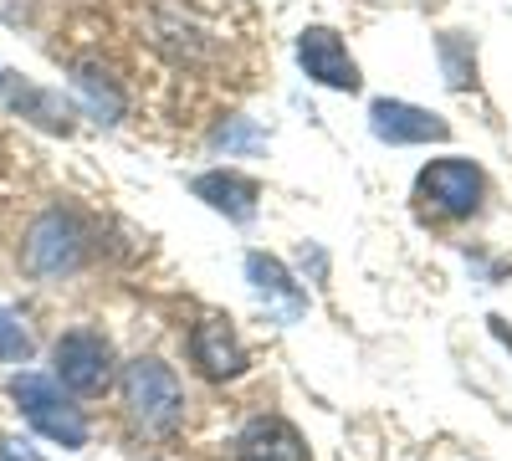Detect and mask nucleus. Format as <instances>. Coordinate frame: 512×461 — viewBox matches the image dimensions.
I'll return each instance as SVG.
<instances>
[{
  "instance_id": "f257e3e1",
  "label": "nucleus",
  "mask_w": 512,
  "mask_h": 461,
  "mask_svg": "<svg viewBox=\"0 0 512 461\" xmlns=\"http://www.w3.org/2000/svg\"><path fill=\"white\" fill-rule=\"evenodd\" d=\"M82 262H88V226H82L77 211H41L21 241V267L36 282H57L72 277Z\"/></svg>"
},
{
  "instance_id": "f03ea898",
  "label": "nucleus",
  "mask_w": 512,
  "mask_h": 461,
  "mask_svg": "<svg viewBox=\"0 0 512 461\" xmlns=\"http://www.w3.org/2000/svg\"><path fill=\"white\" fill-rule=\"evenodd\" d=\"M11 400L21 405V415H26V421L47 436V441H57V446H67V451L88 446V415H82V410L62 395V385L47 380V374L21 369L16 380H11Z\"/></svg>"
},
{
  "instance_id": "6ab92c4d",
  "label": "nucleus",
  "mask_w": 512,
  "mask_h": 461,
  "mask_svg": "<svg viewBox=\"0 0 512 461\" xmlns=\"http://www.w3.org/2000/svg\"><path fill=\"white\" fill-rule=\"evenodd\" d=\"M0 82H6V77H0Z\"/></svg>"
},
{
  "instance_id": "9b49d317",
  "label": "nucleus",
  "mask_w": 512,
  "mask_h": 461,
  "mask_svg": "<svg viewBox=\"0 0 512 461\" xmlns=\"http://www.w3.org/2000/svg\"><path fill=\"white\" fill-rule=\"evenodd\" d=\"M246 277H251V287L262 292L267 303H277V318H282V323L303 318L308 298H303V287L287 277V267H282L277 257H267V251H251V257H246Z\"/></svg>"
},
{
  "instance_id": "4468645a",
  "label": "nucleus",
  "mask_w": 512,
  "mask_h": 461,
  "mask_svg": "<svg viewBox=\"0 0 512 461\" xmlns=\"http://www.w3.org/2000/svg\"><path fill=\"white\" fill-rule=\"evenodd\" d=\"M436 52H441L446 82H451V88H466V82H472V72H477V57H472V41H466L461 31H446V36L436 41Z\"/></svg>"
},
{
  "instance_id": "423d86ee",
  "label": "nucleus",
  "mask_w": 512,
  "mask_h": 461,
  "mask_svg": "<svg viewBox=\"0 0 512 461\" xmlns=\"http://www.w3.org/2000/svg\"><path fill=\"white\" fill-rule=\"evenodd\" d=\"M297 62H303V72L313 82H323V88H338V93L359 88V67H354L349 47L338 41L333 26H308L303 36H297Z\"/></svg>"
},
{
  "instance_id": "dca6fc26",
  "label": "nucleus",
  "mask_w": 512,
  "mask_h": 461,
  "mask_svg": "<svg viewBox=\"0 0 512 461\" xmlns=\"http://www.w3.org/2000/svg\"><path fill=\"white\" fill-rule=\"evenodd\" d=\"M21 359H31V333L11 308H0V364H21Z\"/></svg>"
},
{
  "instance_id": "f8f14e48",
  "label": "nucleus",
  "mask_w": 512,
  "mask_h": 461,
  "mask_svg": "<svg viewBox=\"0 0 512 461\" xmlns=\"http://www.w3.org/2000/svg\"><path fill=\"white\" fill-rule=\"evenodd\" d=\"M11 98V108H21V118H36L41 129H72V108L62 103V93H47V88H31V82H0Z\"/></svg>"
},
{
  "instance_id": "ddd939ff",
  "label": "nucleus",
  "mask_w": 512,
  "mask_h": 461,
  "mask_svg": "<svg viewBox=\"0 0 512 461\" xmlns=\"http://www.w3.org/2000/svg\"><path fill=\"white\" fill-rule=\"evenodd\" d=\"M77 93H82V103H88V113H93L98 123H108V129L123 118V93H118V82H113L103 67L77 62Z\"/></svg>"
},
{
  "instance_id": "7ed1b4c3",
  "label": "nucleus",
  "mask_w": 512,
  "mask_h": 461,
  "mask_svg": "<svg viewBox=\"0 0 512 461\" xmlns=\"http://www.w3.org/2000/svg\"><path fill=\"white\" fill-rule=\"evenodd\" d=\"M123 400H128V415L164 436V431H175L180 426V415H185V390L175 380V369L159 364V359H134V364H123Z\"/></svg>"
},
{
  "instance_id": "1a4fd4ad",
  "label": "nucleus",
  "mask_w": 512,
  "mask_h": 461,
  "mask_svg": "<svg viewBox=\"0 0 512 461\" xmlns=\"http://www.w3.org/2000/svg\"><path fill=\"white\" fill-rule=\"evenodd\" d=\"M236 461H308V446L282 415H256L236 436Z\"/></svg>"
},
{
  "instance_id": "20e7f679",
  "label": "nucleus",
  "mask_w": 512,
  "mask_h": 461,
  "mask_svg": "<svg viewBox=\"0 0 512 461\" xmlns=\"http://www.w3.org/2000/svg\"><path fill=\"white\" fill-rule=\"evenodd\" d=\"M52 364H57V385L72 390V395H103L108 380H113V349L93 328L62 333L57 349H52Z\"/></svg>"
},
{
  "instance_id": "6e6552de",
  "label": "nucleus",
  "mask_w": 512,
  "mask_h": 461,
  "mask_svg": "<svg viewBox=\"0 0 512 461\" xmlns=\"http://www.w3.org/2000/svg\"><path fill=\"white\" fill-rule=\"evenodd\" d=\"M190 359L200 364L205 380H236L246 369V349L226 318H200L190 328Z\"/></svg>"
},
{
  "instance_id": "9d476101",
  "label": "nucleus",
  "mask_w": 512,
  "mask_h": 461,
  "mask_svg": "<svg viewBox=\"0 0 512 461\" xmlns=\"http://www.w3.org/2000/svg\"><path fill=\"white\" fill-rule=\"evenodd\" d=\"M195 195L210 205V211H221V216H231V221H251V216H256V200H262L256 180H246V175H236V170L195 175Z\"/></svg>"
},
{
  "instance_id": "f3484780",
  "label": "nucleus",
  "mask_w": 512,
  "mask_h": 461,
  "mask_svg": "<svg viewBox=\"0 0 512 461\" xmlns=\"http://www.w3.org/2000/svg\"><path fill=\"white\" fill-rule=\"evenodd\" d=\"M0 461H26V456H21V451H16L11 441H0Z\"/></svg>"
},
{
  "instance_id": "0eeeda50",
  "label": "nucleus",
  "mask_w": 512,
  "mask_h": 461,
  "mask_svg": "<svg viewBox=\"0 0 512 461\" xmlns=\"http://www.w3.org/2000/svg\"><path fill=\"white\" fill-rule=\"evenodd\" d=\"M369 129L379 144H441L451 134V123L431 108H415V103H395V98H379L369 108Z\"/></svg>"
},
{
  "instance_id": "39448f33",
  "label": "nucleus",
  "mask_w": 512,
  "mask_h": 461,
  "mask_svg": "<svg viewBox=\"0 0 512 461\" xmlns=\"http://www.w3.org/2000/svg\"><path fill=\"white\" fill-rule=\"evenodd\" d=\"M482 170L472 159H436V164H425L420 180H415V195L425 205H436L441 216L451 221H466V216H477V205H482Z\"/></svg>"
},
{
  "instance_id": "a211bd4d",
  "label": "nucleus",
  "mask_w": 512,
  "mask_h": 461,
  "mask_svg": "<svg viewBox=\"0 0 512 461\" xmlns=\"http://www.w3.org/2000/svg\"><path fill=\"white\" fill-rule=\"evenodd\" d=\"M492 328H497V339H502V344H507V349H512V328H507V323H502V318H492Z\"/></svg>"
},
{
  "instance_id": "2eb2a0df",
  "label": "nucleus",
  "mask_w": 512,
  "mask_h": 461,
  "mask_svg": "<svg viewBox=\"0 0 512 461\" xmlns=\"http://www.w3.org/2000/svg\"><path fill=\"white\" fill-rule=\"evenodd\" d=\"M210 144L216 149H226V154H256L267 144V134L256 129V123H246V118H226L216 134H210Z\"/></svg>"
}]
</instances>
